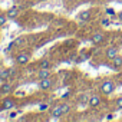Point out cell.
I'll list each match as a JSON object with an SVG mask.
<instances>
[{
  "label": "cell",
  "instance_id": "3",
  "mask_svg": "<svg viewBox=\"0 0 122 122\" xmlns=\"http://www.w3.org/2000/svg\"><path fill=\"white\" fill-rule=\"evenodd\" d=\"M16 105H17V101L15 98H12V96H6L3 99V102H2V108L5 111H12V109L16 108Z\"/></svg>",
  "mask_w": 122,
  "mask_h": 122
},
{
  "label": "cell",
  "instance_id": "1",
  "mask_svg": "<svg viewBox=\"0 0 122 122\" xmlns=\"http://www.w3.org/2000/svg\"><path fill=\"white\" fill-rule=\"evenodd\" d=\"M30 59H32V53L29 50H22L17 55H15V62L17 65H26V63H29Z\"/></svg>",
  "mask_w": 122,
  "mask_h": 122
},
{
  "label": "cell",
  "instance_id": "16",
  "mask_svg": "<svg viewBox=\"0 0 122 122\" xmlns=\"http://www.w3.org/2000/svg\"><path fill=\"white\" fill-rule=\"evenodd\" d=\"M10 71L9 69H3L2 71V75H0V82H7L10 79Z\"/></svg>",
  "mask_w": 122,
  "mask_h": 122
},
{
  "label": "cell",
  "instance_id": "21",
  "mask_svg": "<svg viewBox=\"0 0 122 122\" xmlns=\"http://www.w3.org/2000/svg\"><path fill=\"white\" fill-rule=\"evenodd\" d=\"M101 23H102V26H109L112 22H111V17L108 16V17H103V19L101 20Z\"/></svg>",
  "mask_w": 122,
  "mask_h": 122
},
{
  "label": "cell",
  "instance_id": "23",
  "mask_svg": "<svg viewBox=\"0 0 122 122\" xmlns=\"http://www.w3.org/2000/svg\"><path fill=\"white\" fill-rule=\"evenodd\" d=\"M49 108V105L47 103H43V105H40V111H46Z\"/></svg>",
  "mask_w": 122,
  "mask_h": 122
},
{
  "label": "cell",
  "instance_id": "24",
  "mask_svg": "<svg viewBox=\"0 0 122 122\" xmlns=\"http://www.w3.org/2000/svg\"><path fill=\"white\" fill-rule=\"evenodd\" d=\"M116 17H118V19H119V22H122V10H121V12H118V13H116Z\"/></svg>",
  "mask_w": 122,
  "mask_h": 122
},
{
  "label": "cell",
  "instance_id": "12",
  "mask_svg": "<svg viewBox=\"0 0 122 122\" xmlns=\"http://www.w3.org/2000/svg\"><path fill=\"white\" fill-rule=\"evenodd\" d=\"M105 55H106V57H108V59H111V60H112V59L118 55V47H115V46H109V47L106 49Z\"/></svg>",
  "mask_w": 122,
  "mask_h": 122
},
{
  "label": "cell",
  "instance_id": "15",
  "mask_svg": "<svg viewBox=\"0 0 122 122\" xmlns=\"http://www.w3.org/2000/svg\"><path fill=\"white\" fill-rule=\"evenodd\" d=\"M39 69H52V63L47 59H42L39 62Z\"/></svg>",
  "mask_w": 122,
  "mask_h": 122
},
{
  "label": "cell",
  "instance_id": "22",
  "mask_svg": "<svg viewBox=\"0 0 122 122\" xmlns=\"http://www.w3.org/2000/svg\"><path fill=\"white\" fill-rule=\"evenodd\" d=\"M115 103H116V108H118V109H122V96L118 98V99L115 101Z\"/></svg>",
  "mask_w": 122,
  "mask_h": 122
},
{
  "label": "cell",
  "instance_id": "4",
  "mask_svg": "<svg viewBox=\"0 0 122 122\" xmlns=\"http://www.w3.org/2000/svg\"><path fill=\"white\" fill-rule=\"evenodd\" d=\"M37 86H39V89H42V91H47V89H50V88L53 86V81H52V78L39 79V83H37Z\"/></svg>",
  "mask_w": 122,
  "mask_h": 122
},
{
  "label": "cell",
  "instance_id": "18",
  "mask_svg": "<svg viewBox=\"0 0 122 122\" xmlns=\"http://www.w3.org/2000/svg\"><path fill=\"white\" fill-rule=\"evenodd\" d=\"M20 115V111H12L10 113H9V119L10 121H13V119H17V116Z\"/></svg>",
  "mask_w": 122,
  "mask_h": 122
},
{
  "label": "cell",
  "instance_id": "25",
  "mask_svg": "<svg viewBox=\"0 0 122 122\" xmlns=\"http://www.w3.org/2000/svg\"><path fill=\"white\" fill-rule=\"evenodd\" d=\"M119 40H121V45H122V33H121V36H119Z\"/></svg>",
  "mask_w": 122,
  "mask_h": 122
},
{
  "label": "cell",
  "instance_id": "14",
  "mask_svg": "<svg viewBox=\"0 0 122 122\" xmlns=\"http://www.w3.org/2000/svg\"><path fill=\"white\" fill-rule=\"evenodd\" d=\"M50 73H52L50 69H39V72H37V78H39V79L50 78Z\"/></svg>",
  "mask_w": 122,
  "mask_h": 122
},
{
  "label": "cell",
  "instance_id": "26",
  "mask_svg": "<svg viewBox=\"0 0 122 122\" xmlns=\"http://www.w3.org/2000/svg\"><path fill=\"white\" fill-rule=\"evenodd\" d=\"M2 71H3V69H2V68H0V75H2Z\"/></svg>",
  "mask_w": 122,
  "mask_h": 122
},
{
  "label": "cell",
  "instance_id": "8",
  "mask_svg": "<svg viewBox=\"0 0 122 122\" xmlns=\"http://www.w3.org/2000/svg\"><path fill=\"white\" fill-rule=\"evenodd\" d=\"M13 91V85L7 81V82H2V86H0V93L2 95H9Z\"/></svg>",
  "mask_w": 122,
  "mask_h": 122
},
{
  "label": "cell",
  "instance_id": "6",
  "mask_svg": "<svg viewBox=\"0 0 122 122\" xmlns=\"http://www.w3.org/2000/svg\"><path fill=\"white\" fill-rule=\"evenodd\" d=\"M103 40H105V33H102V32H95L91 36V42L93 45H101Z\"/></svg>",
  "mask_w": 122,
  "mask_h": 122
},
{
  "label": "cell",
  "instance_id": "27",
  "mask_svg": "<svg viewBox=\"0 0 122 122\" xmlns=\"http://www.w3.org/2000/svg\"><path fill=\"white\" fill-rule=\"evenodd\" d=\"M40 2H46V0H40Z\"/></svg>",
  "mask_w": 122,
  "mask_h": 122
},
{
  "label": "cell",
  "instance_id": "5",
  "mask_svg": "<svg viewBox=\"0 0 122 122\" xmlns=\"http://www.w3.org/2000/svg\"><path fill=\"white\" fill-rule=\"evenodd\" d=\"M50 116L53 119H59L63 116V111H62V105H55L52 109H50Z\"/></svg>",
  "mask_w": 122,
  "mask_h": 122
},
{
  "label": "cell",
  "instance_id": "13",
  "mask_svg": "<svg viewBox=\"0 0 122 122\" xmlns=\"http://www.w3.org/2000/svg\"><path fill=\"white\" fill-rule=\"evenodd\" d=\"M91 10H82L81 13H79V20H82V22H88V20H91Z\"/></svg>",
  "mask_w": 122,
  "mask_h": 122
},
{
  "label": "cell",
  "instance_id": "20",
  "mask_svg": "<svg viewBox=\"0 0 122 122\" xmlns=\"http://www.w3.org/2000/svg\"><path fill=\"white\" fill-rule=\"evenodd\" d=\"M105 12H106V16H109V17H113V16H116V12H115V9H112V7H108Z\"/></svg>",
  "mask_w": 122,
  "mask_h": 122
},
{
  "label": "cell",
  "instance_id": "11",
  "mask_svg": "<svg viewBox=\"0 0 122 122\" xmlns=\"http://www.w3.org/2000/svg\"><path fill=\"white\" fill-rule=\"evenodd\" d=\"M19 13H20V10H19L17 6H12V7L7 9V12H6V15H7L9 19H16V17L19 16Z\"/></svg>",
  "mask_w": 122,
  "mask_h": 122
},
{
  "label": "cell",
  "instance_id": "19",
  "mask_svg": "<svg viewBox=\"0 0 122 122\" xmlns=\"http://www.w3.org/2000/svg\"><path fill=\"white\" fill-rule=\"evenodd\" d=\"M62 111H63V115H68L71 112V105L69 103H62Z\"/></svg>",
  "mask_w": 122,
  "mask_h": 122
},
{
  "label": "cell",
  "instance_id": "2",
  "mask_svg": "<svg viewBox=\"0 0 122 122\" xmlns=\"http://www.w3.org/2000/svg\"><path fill=\"white\" fill-rule=\"evenodd\" d=\"M115 88H116L115 82H113L112 79H106V81H103L102 85H101V92H102L103 95H111V93L115 92Z\"/></svg>",
  "mask_w": 122,
  "mask_h": 122
},
{
  "label": "cell",
  "instance_id": "10",
  "mask_svg": "<svg viewBox=\"0 0 122 122\" xmlns=\"http://www.w3.org/2000/svg\"><path fill=\"white\" fill-rule=\"evenodd\" d=\"M88 103H89L91 108H98V106L101 105V96H99V95H92V96H89Z\"/></svg>",
  "mask_w": 122,
  "mask_h": 122
},
{
  "label": "cell",
  "instance_id": "17",
  "mask_svg": "<svg viewBox=\"0 0 122 122\" xmlns=\"http://www.w3.org/2000/svg\"><path fill=\"white\" fill-rule=\"evenodd\" d=\"M9 17H7V15H5V13H0V27H3L5 25H6V20H7Z\"/></svg>",
  "mask_w": 122,
  "mask_h": 122
},
{
  "label": "cell",
  "instance_id": "9",
  "mask_svg": "<svg viewBox=\"0 0 122 122\" xmlns=\"http://www.w3.org/2000/svg\"><path fill=\"white\" fill-rule=\"evenodd\" d=\"M13 46H17V47H23V46H26V37H25V36H20V37H17L15 42H12V43L9 45L7 50H10Z\"/></svg>",
  "mask_w": 122,
  "mask_h": 122
},
{
  "label": "cell",
  "instance_id": "7",
  "mask_svg": "<svg viewBox=\"0 0 122 122\" xmlns=\"http://www.w3.org/2000/svg\"><path fill=\"white\" fill-rule=\"evenodd\" d=\"M112 69L115 72H119L122 69V56L121 55H116L113 59H112Z\"/></svg>",
  "mask_w": 122,
  "mask_h": 122
}]
</instances>
